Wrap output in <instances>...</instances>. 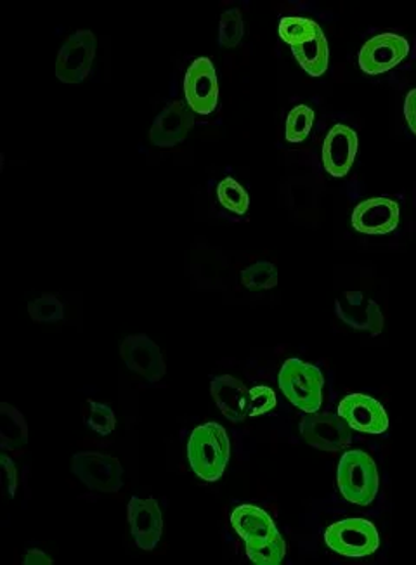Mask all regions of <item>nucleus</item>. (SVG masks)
<instances>
[{
	"instance_id": "nucleus-1",
	"label": "nucleus",
	"mask_w": 416,
	"mask_h": 565,
	"mask_svg": "<svg viewBox=\"0 0 416 565\" xmlns=\"http://www.w3.org/2000/svg\"><path fill=\"white\" fill-rule=\"evenodd\" d=\"M229 453L231 445L228 433L216 422L196 427L187 442L189 465L193 472L207 483H216L222 477L228 466Z\"/></svg>"
},
{
	"instance_id": "nucleus-2",
	"label": "nucleus",
	"mask_w": 416,
	"mask_h": 565,
	"mask_svg": "<svg viewBox=\"0 0 416 565\" xmlns=\"http://www.w3.org/2000/svg\"><path fill=\"white\" fill-rule=\"evenodd\" d=\"M338 489L353 505L368 507L379 495L380 475L377 463L361 449H349L342 454L337 470Z\"/></svg>"
},
{
	"instance_id": "nucleus-3",
	"label": "nucleus",
	"mask_w": 416,
	"mask_h": 565,
	"mask_svg": "<svg viewBox=\"0 0 416 565\" xmlns=\"http://www.w3.org/2000/svg\"><path fill=\"white\" fill-rule=\"evenodd\" d=\"M278 383L285 397L300 412H320L325 389V377L320 368L302 359H287L279 370Z\"/></svg>"
},
{
	"instance_id": "nucleus-4",
	"label": "nucleus",
	"mask_w": 416,
	"mask_h": 565,
	"mask_svg": "<svg viewBox=\"0 0 416 565\" xmlns=\"http://www.w3.org/2000/svg\"><path fill=\"white\" fill-rule=\"evenodd\" d=\"M325 543L342 557L362 558L379 550L380 537L370 520L344 519L326 529Z\"/></svg>"
},
{
	"instance_id": "nucleus-5",
	"label": "nucleus",
	"mask_w": 416,
	"mask_h": 565,
	"mask_svg": "<svg viewBox=\"0 0 416 565\" xmlns=\"http://www.w3.org/2000/svg\"><path fill=\"white\" fill-rule=\"evenodd\" d=\"M71 470L96 493H118L124 487V466L118 458L100 451H82L71 460Z\"/></svg>"
},
{
	"instance_id": "nucleus-6",
	"label": "nucleus",
	"mask_w": 416,
	"mask_h": 565,
	"mask_svg": "<svg viewBox=\"0 0 416 565\" xmlns=\"http://www.w3.org/2000/svg\"><path fill=\"white\" fill-rule=\"evenodd\" d=\"M97 38L91 30H79L68 37L56 59V77L62 83H80L91 73L96 58Z\"/></svg>"
},
{
	"instance_id": "nucleus-7",
	"label": "nucleus",
	"mask_w": 416,
	"mask_h": 565,
	"mask_svg": "<svg viewBox=\"0 0 416 565\" xmlns=\"http://www.w3.org/2000/svg\"><path fill=\"white\" fill-rule=\"evenodd\" d=\"M300 436L311 448L337 453L353 442V428L344 418L333 413H308L300 424Z\"/></svg>"
},
{
	"instance_id": "nucleus-8",
	"label": "nucleus",
	"mask_w": 416,
	"mask_h": 565,
	"mask_svg": "<svg viewBox=\"0 0 416 565\" xmlns=\"http://www.w3.org/2000/svg\"><path fill=\"white\" fill-rule=\"evenodd\" d=\"M184 96L196 115H210L219 103V82L216 67L208 58H198L187 68L184 77Z\"/></svg>"
},
{
	"instance_id": "nucleus-9",
	"label": "nucleus",
	"mask_w": 416,
	"mask_h": 565,
	"mask_svg": "<svg viewBox=\"0 0 416 565\" xmlns=\"http://www.w3.org/2000/svg\"><path fill=\"white\" fill-rule=\"evenodd\" d=\"M409 44L403 35L380 34L361 47L358 55L359 68L367 76H382L408 58Z\"/></svg>"
},
{
	"instance_id": "nucleus-10",
	"label": "nucleus",
	"mask_w": 416,
	"mask_h": 565,
	"mask_svg": "<svg viewBox=\"0 0 416 565\" xmlns=\"http://www.w3.org/2000/svg\"><path fill=\"white\" fill-rule=\"evenodd\" d=\"M120 358L130 371L141 374L151 383L160 382L166 371L162 350L145 333L125 337L120 344Z\"/></svg>"
},
{
	"instance_id": "nucleus-11",
	"label": "nucleus",
	"mask_w": 416,
	"mask_h": 565,
	"mask_svg": "<svg viewBox=\"0 0 416 565\" xmlns=\"http://www.w3.org/2000/svg\"><path fill=\"white\" fill-rule=\"evenodd\" d=\"M338 416L347 422L353 430L380 436L388 433L389 416L379 401L367 394H349L338 404Z\"/></svg>"
},
{
	"instance_id": "nucleus-12",
	"label": "nucleus",
	"mask_w": 416,
	"mask_h": 565,
	"mask_svg": "<svg viewBox=\"0 0 416 565\" xmlns=\"http://www.w3.org/2000/svg\"><path fill=\"white\" fill-rule=\"evenodd\" d=\"M335 314L347 326L370 335H380L383 332V314L379 303L368 299L362 291H344L335 300Z\"/></svg>"
},
{
	"instance_id": "nucleus-13",
	"label": "nucleus",
	"mask_w": 416,
	"mask_h": 565,
	"mask_svg": "<svg viewBox=\"0 0 416 565\" xmlns=\"http://www.w3.org/2000/svg\"><path fill=\"white\" fill-rule=\"evenodd\" d=\"M358 134L344 124L333 125L323 142V166L332 177H346L358 154Z\"/></svg>"
},
{
	"instance_id": "nucleus-14",
	"label": "nucleus",
	"mask_w": 416,
	"mask_h": 565,
	"mask_svg": "<svg viewBox=\"0 0 416 565\" xmlns=\"http://www.w3.org/2000/svg\"><path fill=\"white\" fill-rule=\"evenodd\" d=\"M130 532L139 549L153 552L163 532L162 510L153 498L132 496L127 507Z\"/></svg>"
},
{
	"instance_id": "nucleus-15",
	"label": "nucleus",
	"mask_w": 416,
	"mask_h": 565,
	"mask_svg": "<svg viewBox=\"0 0 416 565\" xmlns=\"http://www.w3.org/2000/svg\"><path fill=\"white\" fill-rule=\"evenodd\" d=\"M400 205L385 196H377L354 208L353 228L362 234H389L400 226Z\"/></svg>"
},
{
	"instance_id": "nucleus-16",
	"label": "nucleus",
	"mask_w": 416,
	"mask_h": 565,
	"mask_svg": "<svg viewBox=\"0 0 416 565\" xmlns=\"http://www.w3.org/2000/svg\"><path fill=\"white\" fill-rule=\"evenodd\" d=\"M195 125V113L181 101H172L160 112L150 129V139L159 148H174L187 138Z\"/></svg>"
},
{
	"instance_id": "nucleus-17",
	"label": "nucleus",
	"mask_w": 416,
	"mask_h": 565,
	"mask_svg": "<svg viewBox=\"0 0 416 565\" xmlns=\"http://www.w3.org/2000/svg\"><path fill=\"white\" fill-rule=\"evenodd\" d=\"M210 394L219 412L233 424H242L249 416L250 391L233 374H221L210 383Z\"/></svg>"
},
{
	"instance_id": "nucleus-18",
	"label": "nucleus",
	"mask_w": 416,
	"mask_h": 565,
	"mask_svg": "<svg viewBox=\"0 0 416 565\" xmlns=\"http://www.w3.org/2000/svg\"><path fill=\"white\" fill-rule=\"evenodd\" d=\"M231 526L243 540L250 538L267 537L270 532L278 531L275 520L264 508L255 505H240L231 514Z\"/></svg>"
},
{
	"instance_id": "nucleus-19",
	"label": "nucleus",
	"mask_w": 416,
	"mask_h": 565,
	"mask_svg": "<svg viewBox=\"0 0 416 565\" xmlns=\"http://www.w3.org/2000/svg\"><path fill=\"white\" fill-rule=\"evenodd\" d=\"M302 70L308 71L311 77L325 76L330 65L328 41L323 30L312 41L305 42L302 46L291 49Z\"/></svg>"
},
{
	"instance_id": "nucleus-20",
	"label": "nucleus",
	"mask_w": 416,
	"mask_h": 565,
	"mask_svg": "<svg viewBox=\"0 0 416 565\" xmlns=\"http://www.w3.org/2000/svg\"><path fill=\"white\" fill-rule=\"evenodd\" d=\"M28 442V425L16 407L0 403V446L5 451L23 448Z\"/></svg>"
},
{
	"instance_id": "nucleus-21",
	"label": "nucleus",
	"mask_w": 416,
	"mask_h": 565,
	"mask_svg": "<svg viewBox=\"0 0 416 565\" xmlns=\"http://www.w3.org/2000/svg\"><path fill=\"white\" fill-rule=\"evenodd\" d=\"M246 543V557L255 565H279L287 555V543L281 532L275 531L267 537L250 538Z\"/></svg>"
},
{
	"instance_id": "nucleus-22",
	"label": "nucleus",
	"mask_w": 416,
	"mask_h": 565,
	"mask_svg": "<svg viewBox=\"0 0 416 565\" xmlns=\"http://www.w3.org/2000/svg\"><path fill=\"white\" fill-rule=\"evenodd\" d=\"M321 32V26L311 18L287 16L279 21L278 34L285 44L293 47L302 46L312 41Z\"/></svg>"
},
{
	"instance_id": "nucleus-23",
	"label": "nucleus",
	"mask_w": 416,
	"mask_h": 565,
	"mask_svg": "<svg viewBox=\"0 0 416 565\" xmlns=\"http://www.w3.org/2000/svg\"><path fill=\"white\" fill-rule=\"evenodd\" d=\"M217 200L228 212L245 216L249 212L250 196L245 187L233 177H226L217 186Z\"/></svg>"
},
{
	"instance_id": "nucleus-24",
	"label": "nucleus",
	"mask_w": 416,
	"mask_h": 565,
	"mask_svg": "<svg viewBox=\"0 0 416 565\" xmlns=\"http://www.w3.org/2000/svg\"><path fill=\"white\" fill-rule=\"evenodd\" d=\"M243 287L252 291L270 290L278 287V267L273 263H255L242 273Z\"/></svg>"
},
{
	"instance_id": "nucleus-25",
	"label": "nucleus",
	"mask_w": 416,
	"mask_h": 565,
	"mask_svg": "<svg viewBox=\"0 0 416 565\" xmlns=\"http://www.w3.org/2000/svg\"><path fill=\"white\" fill-rule=\"evenodd\" d=\"M245 35V23H243L240 9H228L219 21V44L226 49H234L242 44Z\"/></svg>"
},
{
	"instance_id": "nucleus-26",
	"label": "nucleus",
	"mask_w": 416,
	"mask_h": 565,
	"mask_svg": "<svg viewBox=\"0 0 416 565\" xmlns=\"http://www.w3.org/2000/svg\"><path fill=\"white\" fill-rule=\"evenodd\" d=\"M314 109L309 108L308 104H299L288 113L287 118V141L304 142L309 138L314 124Z\"/></svg>"
},
{
	"instance_id": "nucleus-27",
	"label": "nucleus",
	"mask_w": 416,
	"mask_h": 565,
	"mask_svg": "<svg viewBox=\"0 0 416 565\" xmlns=\"http://www.w3.org/2000/svg\"><path fill=\"white\" fill-rule=\"evenodd\" d=\"M28 314L37 323H58L65 318V308L58 297L46 293L28 303Z\"/></svg>"
},
{
	"instance_id": "nucleus-28",
	"label": "nucleus",
	"mask_w": 416,
	"mask_h": 565,
	"mask_svg": "<svg viewBox=\"0 0 416 565\" xmlns=\"http://www.w3.org/2000/svg\"><path fill=\"white\" fill-rule=\"evenodd\" d=\"M89 418L88 425L100 434V436H109V434L117 427V418L113 413L112 407L106 406L103 403H96V401H89Z\"/></svg>"
},
{
	"instance_id": "nucleus-29",
	"label": "nucleus",
	"mask_w": 416,
	"mask_h": 565,
	"mask_svg": "<svg viewBox=\"0 0 416 565\" xmlns=\"http://www.w3.org/2000/svg\"><path fill=\"white\" fill-rule=\"evenodd\" d=\"M278 400L270 387L258 385L250 389L249 416H261L275 410Z\"/></svg>"
},
{
	"instance_id": "nucleus-30",
	"label": "nucleus",
	"mask_w": 416,
	"mask_h": 565,
	"mask_svg": "<svg viewBox=\"0 0 416 565\" xmlns=\"http://www.w3.org/2000/svg\"><path fill=\"white\" fill-rule=\"evenodd\" d=\"M0 463H2V469H4L5 484H8L9 498H14V496H16L18 491L16 465H14L13 460H11V458H9L8 454H2V457H0Z\"/></svg>"
},
{
	"instance_id": "nucleus-31",
	"label": "nucleus",
	"mask_w": 416,
	"mask_h": 565,
	"mask_svg": "<svg viewBox=\"0 0 416 565\" xmlns=\"http://www.w3.org/2000/svg\"><path fill=\"white\" fill-rule=\"evenodd\" d=\"M404 117L408 122L413 136H416V89L409 91L406 101H404Z\"/></svg>"
},
{
	"instance_id": "nucleus-32",
	"label": "nucleus",
	"mask_w": 416,
	"mask_h": 565,
	"mask_svg": "<svg viewBox=\"0 0 416 565\" xmlns=\"http://www.w3.org/2000/svg\"><path fill=\"white\" fill-rule=\"evenodd\" d=\"M53 558L47 553L42 552L38 549L28 550L23 557V565H50Z\"/></svg>"
}]
</instances>
